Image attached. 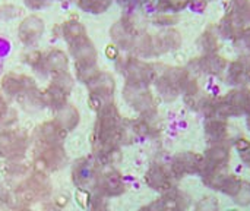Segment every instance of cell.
<instances>
[{
	"label": "cell",
	"instance_id": "1",
	"mask_svg": "<svg viewBox=\"0 0 250 211\" xmlns=\"http://www.w3.org/2000/svg\"><path fill=\"white\" fill-rule=\"evenodd\" d=\"M123 140L125 126L117 106L113 101L103 103L97 109V120L92 132V151L98 159L107 160L117 153Z\"/></svg>",
	"mask_w": 250,
	"mask_h": 211
},
{
	"label": "cell",
	"instance_id": "2",
	"mask_svg": "<svg viewBox=\"0 0 250 211\" xmlns=\"http://www.w3.org/2000/svg\"><path fill=\"white\" fill-rule=\"evenodd\" d=\"M250 25V0H231L226 15L217 25V32L223 38L234 40Z\"/></svg>",
	"mask_w": 250,
	"mask_h": 211
},
{
	"label": "cell",
	"instance_id": "3",
	"mask_svg": "<svg viewBox=\"0 0 250 211\" xmlns=\"http://www.w3.org/2000/svg\"><path fill=\"white\" fill-rule=\"evenodd\" d=\"M190 81L192 78L189 76V72L186 69L170 68L155 78V87L158 94L166 101H173L186 91Z\"/></svg>",
	"mask_w": 250,
	"mask_h": 211
},
{
	"label": "cell",
	"instance_id": "4",
	"mask_svg": "<svg viewBox=\"0 0 250 211\" xmlns=\"http://www.w3.org/2000/svg\"><path fill=\"white\" fill-rule=\"evenodd\" d=\"M120 73L126 79V85L133 87H148L155 81L154 66L138 59V57H125L119 62Z\"/></svg>",
	"mask_w": 250,
	"mask_h": 211
},
{
	"label": "cell",
	"instance_id": "5",
	"mask_svg": "<svg viewBox=\"0 0 250 211\" xmlns=\"http://www.w3.org/2000/svg\"><path fill=\"white\" fill-rule=\"evenodd\" d=\"M51 194V185L44 173H34L16 188V200L22 204H35Z\"/></svg>",
	"mask_w": 250,
	"mask_h": 211
},
{
	"label": "cell",
	"instance_id": "6",
	"mask_svg": "<svg viewBox=\"0 0 250 211\" xmlns=\"http://www.w3.org/2000/svg\"><path fill=\"white\" fill-rule=\"evenodd\" d=\"M73 78L69 72L57 75L51 79L48 88L42 93V103L54 112L67 104V97L73 90Z\"/></svg>",
	"mask_w": 250,
	"mask_h": 211
},
{
	"label": "cell",
	"instance_id": "7",
	"mask_svg": "<svg viewBox=\"0 0 250 211\" xmlns=\"http://www.w3.org/2000/svg\"><path fill=\"white\" fill-rule=\"evenodd\" d=\"M34 59H35L32 63L34 69L41 73L50 75L51 78L69 72V59L67 54L62 50L54 48L44 54L37 53L34 54Z\"/></svg>",
	"mask_w": 250,
	"mask_h": 211
},
{
	"label": "cell",
	"instance_id": "8",
	"mask_svg": "<svg viewBox=\"0 0 250 211\" xmlns=\"http://www.w3.org/2000/svg\"><path fill=\"white\" fill-rule=\"evenodd\" d=\"M204 166H205L204 154H199L195 151H183V153H177L171 159L168 167L177 179H182V178L193 176V175L201 176Z\"/></svg>",
	"mask_w": 250,
	"mask_h": 211
},
{
	"label": "cell",
	"instance_id": "9",
	"mask_svg": "<svg viewBox=\"0 0 250 211\" xmlns=\"http://www.w3.org/2000/svg\"><path fill=\"white\" fill-rule=\"evenodd\" d=\"M123 97L126 103L136 110L142 117H151L157 107H155V98L148 90V87H133L126 85L123 90Z\"/></svg>",
	"mask_w": 250,
	"mask_h": 211
},
{
	"label": "cell",
	"instance_id": "10",
	"mask_svg": "<svg viewBox=\"0 0 250 211\" xmlns=\"http://www.w3.org/2000/svg\"><path fill=\"white\" fill-rule=\"evenodd\" d=\"M100 166L95 159L85 157L78 160L72 167V181L81 191L97 188L98 176H100Z\"/></svg>",
	"mask_w": 250,
	"mask_h": 211
},
{
	"label": "cell",
	"instance_id": "11",
	"mask_svg": "<svg viewBox=\"0 0 250 211\" xmlns=\"http://www.w3.org/2000/svg\"><path fill=\"white\" fill-rule=\"evenodd\" d=\"M35 169L40 173H47V172H54L62 169L66 162V153L63 150V145H51V147H41L35 148Z\"/></svg>",
	"mask_w": 250,
	"mask_h": 211
},
{
	"label": "cell",
	"instance_id": "12",
	"mask_svg": "<svg viewBox=\"0 0 250 211\" xmlns=\"http://www.w3.org/2000/svg\"><path fill=\"white\" fill-rule=\"evenodd\" d=\"M226 119L250 116V90L248 87L233 88L226 97H221Z\"/></svg>",
	"mask_w": 250,
	"mask_h": 211
},
{
	"label": "cell",
	"instance_id": "13",
	"mask_svg": "<svg viewBox=\"0 0 250 211\" xmlns=\"http://www.w3.org/2000/svg\"><path fill=\"white\" fill-rule=\"evenodd\" d=\"M86 88L89 91L91 100L98 101L97 109L105 103V101H111L113 94L116 91V82L114 78L108 73V72H97L88 82H86Z\"/></svg>",
	"mask_w": 250,
	"mask_h": 211
},
{
	"label": "cell",
	"instance_id": "14",
	"mask_svg": "<svg viewBox=\"0 0 250 211\" xmlns=\"http://www.w3.org/2000/svg\"><path fill=\"white\" fill-rule=\"evenodd\" d=\"M28 137L22 131L9 129L0 132V156L7 159H19L25 154Z\"/></svg>",
	"mask_w": 250,
	"mask_h": 211
},
{
	"label": "cell",
	"instance_id": "15",
	"mask_svg": "<svg viewBox=\"0 0 250 211\" xmlns=\"http://www.w3.org/2000/svg\"><path fill=\"white\" fill-rule=\"evenodd\" d=\"M177 178L171 173L170 167H166L164 164H160V163H155L152 164L146 173H145V182L146 185L157 191V192H167V191H171L176 188V184H177Z\"/></svg>",
	"mask_w": 250,
	"mask_h": 211
},
{
	"label": "cell",
	"instance_id": "16",
	"mask_svg": "<svg viewBox=\"0 0 250 211\" xmlns=\"http://www.w3.org/2000/svg\"><path fill=\"white\" fill-rule=\"evenodd\" d=\"M1 90L9 97L18 98L21 101L28 94L34 93L37 90V85H35L34 79H31L29 76L12 72V73H7V75L3 76V79H1Z\"/></svg>",
	"mask_w": 250,
	"mask_h": 211
},
{
	"label": "cell",
	"instance_id": "17",
	"mask_svg": "<svg viewBox=\"0 0 250 211\" xmlns=\"http://www.w3.org/2000/svg\"><path fill=\"white\" fill-rule=\"evenodd\" d=\"M142 31L136 28V25L129 18H122L120 21L114 22L110 29V35L114 44L123 50H133V46Z\"/></svg>",
	"mask_w": 250,
	"mask_h": 211
},
{
	"label": "cell",
	"instance_id": "18",
	"mask_svg": "<svg viewBox=\"0 0 250 211\" xmlns=\"http://www.w3.org/2000/svg\"><path fill=\"white\" fill-rule=\"evenodd\" d=\"M66 134L54 120L41 123L34 132V142L35 148L41 147H51V145H63V140Z\"/></svg>",
	"mask_w": 250,
	"mask_h": 211
},
{
	"label": "cell",
	"instance_id": "19",
	"mask_svg": "<svg viewBox=\"0 0 250 211\" xmlns=\"http://www.w3.org/2000/svg\"><path fill=\"white\" fill-rule=\"evenodd\" d=\"M226 82L234 88L250 84V56H240L230 62L226 69Z\"/></svg>",
	"mask_w": 250,
	"mask_h": 211
},
{
	"label": "cell",
	"instance_id": "20",
	"mask_svg": "<svg viewBox=\"0 0 250 211\" xmlns=\"http://www.w3.org/2000/svg\"><path fill=\"white\" fill-rule=\"evenodd\" d=\"M97 188L103 197H119L125 192L126 185H125L122 175L116 169L108 167L100 172Z\"/></svg>",
	"mask_w": 250,
	"mask_h": 211
},
{
	"label": "cell",
	"instance_id": "21",
	"mask_svg": "<svg viewBox=\"0 0 250 211\" xmlns=\"http://www.w3.org/2000/svg\"><path fill=\"white\" fill-rule=\"evenodd\" d=\"M231 147L230 142H218L209 144L204 154L205 166L204 169H229V163L231 159Z\"/></svg>",
	"mask_w": 250,
	"mask_h": 211
},
{
	"label": "cell",
	"instance_id": "22",
	"mask_svg": "<svg viewBox=\"0 0 250 211\" xmlns=\"http://www.w3.org/2000/svg\"><path fill=\"white\" fill-rule=\"evenodd\" d=\"M44 28L45 26H44V22L41 18H38L35 15H29L19 25V29H18L19 40L28 47L35 46L40 41V38L44 32Z\"/></svg>",
	"mask_w": 250,
	"mask_h": 211
},
{
	"label": "cell",
	"instance_id": "23",
	"mask_svg": "<svg viewBox=\"0 0 250 211\" xmlns=\"http://www.w3.org/2000/svg\"><path fill=\"white\" fill-rule=\"evenodd\" d=\"M79 120H81L79 110H78L73 104H70V103L64 104L63 107H60V109L56 110V113H54V122H56L64 132L73 131V129L78 126Z\"/></svg>",
	"mask_w": 250,
	"mask_h": 211
},
{
	"label": "cell",
	"instance_id": "24",
	"mask_svg": "<svg viewBox=\"0 0 250 211\" xmlns=\"http://www.w3.org/2000/svg\"><path fill=\"white\" fill-rule=\"evenodd\" d=\"M157 203L161 211H183L189 206V197L174 188L171 191L164 192Z\"/></svg>",
	"mask_w": 250,
	"mask_h": 211
},
{
	"label": "cell",
	"instance_id": "25",
	"mask_svg": "<svg viewBox=\"0 0 250 211\" xmlns=\"http://www.w3.org/2000/svg\"><path fill=\"white\" fill-rule=\"evenodd\" d=\"M205 137L209 144L229 142V125L224 119H207L205 122Z\"/></svg>",
	"mask_w": 250,
	"mask_h": 211
},
{
	"label": "cell",
	"instance_id": "26",
	"mask_svg": "<svg viewBox=\"0 0 250 211\" xmlns=\"http://www.w3.org/2000/svg\"><path fill=\"white\" fill-rule=\"evenodd\" d=\"M227 65L229 62L224 60V57L218 56L217 53H212V54H204L198 62H196V66L204 72V73H208V75H223L227 69Z\"/></svg>",
	"mask_w": 250,
	"mask_h": 211
},
{
	"label": "cell",
	"instance_id": "27",
	"mask_svg": "<svg viewBox=\"0 0 250 211\" xmlns=\"http://www.w3.org/2000/svg\"><path fill=\"white\" fill-rule=\"evenodd\" d=\"M60 31H62V37L66 40L67 46H70V44H73V43H76V41H79L88 35L85 26L76 19H70V21L63 22L60 26Z\"/></svg>",
	"mask_w": 250,
	"mask_h": 211
},
{
	"label": "cell",
	"instance_id": "28",
	"mask_svg": "<svg viewBox=\"0 0 250 211\" xmlns=\"http://www.w3.org/2000/svg\"><path fill=\"white\" fill-rule=\"evenodd\" d=\"M78 7L91 15H100L108 10L113 0H75Z\"/></svg>",
	"mask_w": 250,
	"mask_h": 211
},
{
	"label": "cell",
	"instance_id": "29",
	"mask_svg": "<svg viewBox=\"0 0 250 211\" xmlns=\"http://www.w3.org/2000/svg\"><path fill=\"white\" fill-rule=\"evenodd\" d=\"M234 148L237 150L239 153V157L240 160L243 162L245 166H248L250 169V141L246 138H237L234 141Z\"/></svg>",
	"mask_w": 250,
	"mask_h": 211
},
{
	"label": "cell",
	"instance_id": "30",
	"mask_svg": "<svg viewBox=\"0 0 250 211\" xmlns=\"http://www.w3.org/2000/svg\"><path fill=\"white\" fill-rule=\"evenodd\" d=\"M217 35H218V32H217ZM217 35L212 34L209 29L205 31V32L202 34V37H201L199 41H201V43L204 41L202 48H204V53H205V54H212V53H215V50H218V40H217Z\"/></svg>",
	"mask_w": 250,
	"mask_h": 211
},
{
	"label": "cell",
	"instance_id": "31",
	"mask_svg": "<svg viewBox=\"0 0 250 211\" xmlns=\"http://www.w3.org/2000/svg\"><path fill=\"white\" fill-rule=\"evenodd\" d=\"M233 201L239 206H249L250 204V182L249 181H245L243 185H242V189L239 191V194L233 198Z\"/></svg>",
	"mask_w": 250,
	"mask_h": 211
},
{
	"label": "cell",
	"instance_id": "32",
	"mask_svg": "<svg viewBox=\"0 0 250 211\" xmlns=\"http://www.w3.org/2000/svg\"><path fill=\"white\" fill-rule=\"evenodd\" d=\"M195 211H218V201L214 197H202L196 203Z\"/></svg>",
	"mask_w": 250,
	"mask_h": 211
},
{
	"label": "cell",
	"instance_id": "33",
	"mask_svg": "<svg viewBox=\"0 0 250 211\" xmlns=\"http://www.w3.org/2000/svg\"><path fill=\"white\" fill-rule=\"evenodd\" d=\"M117 1L127 12H133L135 9L141 7L142 4H148V0H117Z\"/></svg>",
	"mask_w": 250,
	"mask_h": 211
},
{
	"label": "cell",
	"instance_id": "34",
	"mask_svg": "<svg viewBox=\"0 0 250 211\" xmlns=\"http://www.w3.org/2000/svg\"><path fill=\"white\" fill-rule=\"evenodd\" d=\"M53 1L54 0H23V4L31 10H41Z\"/></svg>",
	"mask_w": 250,
	"mask_h": 211
},
{
	"label": "cell",
	"instance_id": "35",
	"mask_svg": "<svg viewBox=\"0 0 250 211\" xmlns=\"http://www.w3.org/2000/svg\"><path fill=\"white\" fill-rule=\"evenodd\" d=\"M138 211H161V210H160V206H158V203L155 201V203H152V204H148V206L142 207L141 210H138Z\"/></svg>",
	"mask_w": 250,
	"mask_h": 211
},
{
	"label": "cell",
	"instance_id": "36",
	"mask_svg": "<svg viewBox=\"0 0 250 211\" xmlns=\"http://www.w3.org/2000/svg\"><path fill=\"white\" fill-rule=\"evenodd\" d=\"M6 113H7V104H6V101L3 100V97L0 95V119L4 117Z\"/></svg>",
	"mask_w": 250,
	"mask_h": 211
},
{
	"label": "cell",
	"instance_id": "37",
	"mask_svg": "<svg viewBox=\"0 0 250 211\" xmlns=\"http://www.w3.org/2000/svg\"><path fill=\"white\" fill-rule=\"evenodd\" d=\"M42 211H60V210H57V209H54V207H47V209H44Z\"/></svg>",
	"mask_w": 250,
	"mask_h": 211
},
{
	"label": "cell",
	"instance_id": "38",
	"mask_svg": "<svg viewBox=\"0 0 250 211\" xmlns=\"http://www.w3.org/2000/svg\"><path fill=\"white\" fill-rule=\"evenodd\" d=\"M246 35H248V40H249V44H250V26L246 29Z\"/></svg>",
	"mask_w": 250,
	"mask_h": 211
},
{
	"label": "cell",
	"instance_id": "39",
	"mask_svg": "<svg viewBox=\"0 0 250 211\" xmlns=\"http://www.w3.org/2000/svg\"><path fill=\"white\" fill-rule=\"evenodd\" d=\"M15 211H31L29 209H25V207H21V209H16Z\"/></svg>",
	"mask_w": 250,
	"mask_h": 211
},
{
	"label": "cell",
	"instance_id": "40",
	"mask_svg": "<svg viewBox=\"0 0 250 211\" xmlns=\"http://www.w3.org/2000/svg\"><path fill=\"white\" fill-rule=\"evenodd\" d=\"M246 122H248V128H249L250 131V116H248V120H246Z\"/></svg>",
	"mask_w": 250,
	"mask_h": 211
},
{
	"label": "cell",
	"instance_id": "41",
	"mask_svg": "<svg viewBox=\"0 0 250 211\" xmlns=\"http://www.w3.org/2000/svg\"><path fill=\"white\" fill-rule=\"evenodd\" d=\"M57 1H72V0H57Z\"/></svg>",
	"mask_w": 250,
	"mask_h": 211
},
{
	"label": "cell",
	"instance_id": "42",
	"mask_svg": "<svg viewBox=\"0 0 250 211\" xmlns=\"http://www.w3.org/2000/svg\"><path fill=\"white\" fill-rule=\"evenodd\" d=\"M204 1L207 3V1H217V0H204Z\"/></svg>",
	"mask_w": 250,
	"mask_h": 211
},
{
	"label": "cell",
	"instance_id": "43",
	"mask_svg": "<svg viewBox=\"0 0 250 211\" xmlns=\"http://www.w3.org/2000/svg\"><path fill=\"white\" fill-rule=\"evenodd\" d=\"M183 211H186V210H183Z\"/></svg>",
	"mask_w": 250,
	"mask_h": 211
}]
</instances>
